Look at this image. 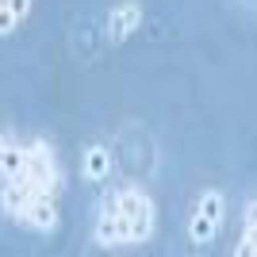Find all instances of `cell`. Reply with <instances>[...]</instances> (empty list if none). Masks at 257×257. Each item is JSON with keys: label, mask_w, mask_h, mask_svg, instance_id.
Instances as JSON below:
<instances>
[{"label": "cell", "mask_w": 257, "mask_h": 257, "mask_svg": "<svg viewBox=\"0 0 257 257\" xmlns=\"http://www.w3.org/2000/svg\"><path fill=\"white\" fill-rule=\"evenodd\" d=\"M62 196V165L46 139L16 142L4 135L0 142V204L16 226L50 238L62 223L58 215Z\"/></svg>", "instance_id": "obj_1"}, {"label": "cell", "mask_w": 257, "mask_h": 257, "mask_svg": "<svg viewBox=\"0 0 257 257\" xmlns=\"http://www.w3.org/2000/svg\"><path fill=\"white\" fill-rule=\"evenodd\" d=\"M111 204H115L119 223H123V246H142V242H150L158 211H154V200H150L146 188L123 184V188L111 196Z\"/></svg>", "instance_id": "obj_2"}, {"label": "cell", "mask_w": 257, "mask_h": 257, "mask_svg": "<svg viewBox=\"0 0 257 257\" xmlns=\"http://www.w3.org/2000/svg\"><path fill=\"white\" fill-rule=\"evenodd\" d=\"M223 211H226V196L223 188H204L200 200H196V211L188 219V242L196 249H207L219 234V223H223Z\"/></svg>", "instance_id": "obj_3"}, {"label": "cell", "mask_w": 257, "mask_h": 257, "mask_svg": "<svg viewBox=\"0 0 257 257\" xmlns=\"http://www.w3.org/2000/svg\"><path fill=\"white\" fill-rule=\"evenodd\" d=\"M142 4L139 0H119L115 8L107 12V27H104V35H107V43H127L131 35L142 27Z\"/></svg>", "instance_id": "obj_4"}, {"label": "cell", "mask_w": 257, "mask_h": 257, "mask_svg": "<svg viewBox=\"0 0 257 257\" xmlns=\"http://www.w3.org/2000/svg\"><path fill=\"white\" fill-rule=\"evenodd\" d=\"M111 165H115V158H111V146H107V142H88L85 146V154H81V177H85L88 184L107 181Z\"/></svg>", "instance_id": "obj_5"}, {"label": "cell", "mask_w": 257, "mask_h": 257, "mask_svg": "<svg viewBox=\"0 0 257 257\" xmlns=\"http://www.w3.org/2000/svg\"><path fill=\"white\" fill-rule=\"evenodd\" d=\"M92 242L100 249H123V223H119L115 204H104V211L96 215V226H92Z\"/></svg>", "instance_id": "obj_6"}, {"label": "cell", "mask_w": 257, "mask_h": 257, "mask_svg": "<svg viewBox=\"0 0 257 257\" xmlns=\"http://www.w3.org/2000/svg\"><path fill=\"white\" fill-rule=\"evenodd\" d=\"M27 12H31V0H0V35L12 39L20 31V23L27 20Z\"/></svg>", "instance_id": "obj_7"}, {"label": "cell", "mask_w": 257, "mask_h": 257, "mask_svg": "<svg viewBox=\"0 0 257 257\" xmlns=\"http://www.w3.org/2000/svg\"><path fill=\"white\" fill-rule=\"evenodd\" d=\"M234 257H257V200L246 204V219H242V238L234 246Z\"/></svg>", "instance_id": "obj_8"}]
</instances>
